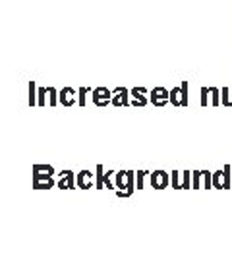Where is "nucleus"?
I'll return each instance as SVG.
<instances>
[{
	"mask_svg": "<svg viewBox=\"0 0 232 261\" xmlns=\"http://www.w3.org/2000/svg\"><path fill=\"white\" fill-rule=\"evenodd\" d=\"M132 180H134V172H118L116 184H118V188H122L120 196H130L132 194Z\"/></svg>",
	"mask_w": 232,
	"mask_h": 261,
	"instance_id": "obj_1",
	"label": "nucleus"
},
{
	"mask_svg": "<svg viewBox=\"0 0 232 261\" xmlns=\"http://www.w3.org/2000/svg\"><path fill=\"white\" fill-rule=\"evenodd\" d=\"M186 91H188V85L182 84V87H174L170 91V103L174 107H186L188 105V97H186Z\"/></svg>",
	"mask_w": 232,
	"mask_h": 261,
	"instance_id": "obj_2",
	"label": "nucleus"
},
{
	"mask_svg": "<svg viewBox=\"0 0 232 261\" xmlns=\"http://www.w3.org/2000/svg\"><path fill=\"white\" fill-rule=\"evenodd\" d=\"M230 168L224 167V170L221 172H215L213 174V186L215 188H221V190H226V188H230V172H228Z\"/></svg>",
	"mask_w": 232,
	"mask_h": 261,
	"instance_id": "obj_3",
	"label": "nucleus"
},
{
	"mask_svg": "<svg viewBox=\"0 0 232 261\" xmlns=\"http://www.w3.org/2000/svg\"><path fill=\"white\" fill-rule=\"evenodd\" d=\"M168 101H170V93H168L165 87H157V89L151 91V103L153 105L163 107V105H167Z\"/></svg>",
	"mask_w": 232,
	"mask_h": 261,
	"instance_id": "obj_4",
	"label": "nucleus"
},
{
	"mask_svg": "<svg viewBox=\"0 0 232 261\" xmlns=\"http://www.w3.org/2000/svg\"><path fill=\"white\" fill-rule=\"evenodd\" d=\"M168 182H170V176L163 170H157V172L151 174V186L155 190H165L168 186Z\"/></svg>",
	"mask_w": 232,
	"mask_h": 261,
	"instance_id": "obj_5",
	"label": "nucleus"
},
{
	"mask_svg": "<svg viewBox=\"0 0 232 261\" xmlns=\"http://www.w3.org/2000/svg\"><path fill=\"white\" fill-rule=\"evenodd\" d=\"M170 182H172L174 190H184V188H190V172H172Z\"/></svg>",
	"mask_w": 232,
	"mask_h": 261,
	"instance_id": "obj_6",
	"label": "nucleus"
},
{
	"mask_svg": "<svg viewBox=\"0 0 232 261\" xmlns=\"http://www.w3.org/2000/svg\"><path fill=\"white\" fill-rule=\"evenodd\" d=\"M111 91L107 89V87H99V89H95L93 91V103L97 105V107H105V105H109V101H111Z\"/></svg>",
	"mask_w": 232,
	"mask_h": 261,
	"instance_id": "obj_7",
	"label": "nucleus"
},
{
	"mask_svg": "<svg viewBox=\"0 0 232 261\" xmlns=\"http://www.w3.org/2000/svg\"><path fill=\"white\" fill-rule=\"evenodd\" d=\"M33 188L35 190H48V188H53V180H50L48 174L33 172Z\"/></svg>",
	"mask_w": 232,
	"mask_h": 261,
	"instance_id": "obj_8",
	"label": "nucleus"
},
{
	"mask_svg": "<svg viewBox=\"0 0 232 261\" xmlns=\"http://www.w3.org/2000/svg\"><path fill=\"white\" fill-rule=\"evenodd\" d=\"M78 186L82 190H89L93 186V172H89V170L78 172Z\"/></svg>",
	"mask_w": 232,
	"mask_h": 261,
	"instance_id": "obj_9",
	"label": "nucleus"
},
{
	"mask_svg": "<svg viewBox=\"0 0 232 261\" xmlns=\"http://www.w3.org/2000/svg\"><path fill=\"white\" fill-rule=\"evenodd\" d=\"M74 89L72 87H66L60 91V103L64 105V107H70V105H74Z\"/></svg>",
	"mask_w": 232,
	"mask_h": 261,
	"instance_id": "obj_10",
	"label": "nucleus"
},
{
	"mask_svg": "<svg viewBox=\"0 0 232 261\" xmlns=\"http://www.w3.org/2000/svg\"><path fill=\"white\" fill-rule=\"evenodd\" d=\"M58 186L62 188V190H72V188H74V174H72L70 170H66L64 178H60Z\"/></svg>",
	"mask_w": 232,
	"mask_h": 261,
	"instance_id": "obj_11",
	"label": "nucleus"
},
{
	"mask_svg": "<svg viewBox=\"0 0 232 261\" xmlns=\"http://www.w3.org/2000/svg\"><path fill=\"white\" fill-rule=\"evenodd\" d=\"M116 93H118V97H114V99H112V105H114V107L128 105V97H126L128 91H126V89H116Z\"/></svg>",
	"mask_w": 232,
	"mask_h": 261,
	"instance_id": "obj_12",
	"label": "nucleus"
},
{
	"mask_svg": "<svg viewBox=\"0 0 232 261\" xmlns=\"http://www.w3.org/2000/svg\"><path fill=\"white\" fill-rule=\"evenodd\" d=\"M33 172H39V174H48V176H53V167H45V165H35L33 167Z\"/></svg>",
	"mask_w": 232,
	"mask_h": 261,
	"instance_id": "obj_13",
	"label": "nucleus"
},
{
	"mask_svg": "<svg viewBox=\"0 0 232 261\" xmlns=\"http://www.w3.org/2000/svg\"><path fill=\"white\" fill-rule=\"evenodd\" d=\"M141 91H145V89H143V87H139V89H134V91H132L134 99H136V105H145V103H147V101H145V97H143V95H139Z\"/></svg>",
	"mask_w": 232,
	"mask_h": 261,
	"instance_id": "obj_14",
	"label": "nucleus"
},
{
	"mask_svg": "<svg viewBox=\"0 0 232 261\" xmlns=\"http://www.w3.org/2000/svg\"><path fill=\"white\" fill-rule=\"evenodd\" d=\"M33 87H35V84L31 82V85H29V91H31V97H29V103L35 105V97H33Z\"/></svg>",
	"mask_w": 232,
	"mask_h": 261,
	"instance_id": "obj_15",
	"label": "nucleus"
}]
</instances>
